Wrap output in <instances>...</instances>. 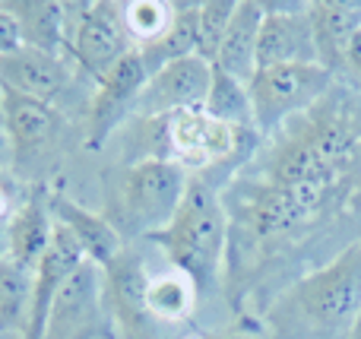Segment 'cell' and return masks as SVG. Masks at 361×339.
<instances>
[{"mask_svg": "<svg viewBox=\"0 0 361 339\" xmlns=\"http://www.w3.org/2000/svg\"><path fill=\"white\" fill-rule=\"evenodd\" d=\"M219 197L228 216L222 292L241 314L247 295L361 219V89L336 80L314 108L263 137Z\"/></svg>", "mask_w": 361, "mask_h": 339, "instance_id": "1", "label": "cell"}, {"mask_svg": "<svg viewBox=\"0 0 361 339\" xmlns=\"http://www.w3.org/2000/svg\"><path fill=\"white\" fill-rule=\"evenodd\" d=\"M361 311V238L295 276L260 311L269 339H345Z\"/></svg>", "mask_w": 361, "mask_h": 339, "instance_id": "2", "label": "cell"}, {"mask_svg": "<svg viewBox=\"0 0 361 339\" xmlns=\"http://www.w3.org/2000/svg\"><path fill=\"white\" fill-rule=\"evenodd\" d=\"M169 257L180 276L197 289L200 302L212 298L225 279V251H228V216L222 197L209 181L190 175L175 219L149 238Z\"/></svg>", "mask_w": 361, "mask_h": 339, "instance_id": "3", "label": "cell"}, {"mask_svg": "<svg viewBox=\"0 0 361 339\" xmlns=\"http://www.w3.org/2000/svg\"><path fill=\"white\" fill-rule=\"evenodd\" d=\"M187 184L190 175L171 162L108 165L102 171V216L124 245L149 241L175 219Z\"/></svg>", "mask_w": 361, "mask_h": 339, "instance_id": "4", "label": "cell"}, {"mask_svg": "<svg viewBox=\"0 0 361 339\" xmlns=\"http://www.w3.org/2000/svg\"><path fill=\"white\" fill-rule=\"evenodd\" d=\"M6 149H10L13 175L29 184H48L44 168L61 149L67 133V114L54 105L25 99L16 92H0Z\"/></svg>", "mask_w": 361, "mask_h": 339, "instance_id": "5", "label": "cell"}, {"mask_svg": "<svg viewBox=\"0 0 361 339\" xmlns=\"http://www.w3.org/2000/svg\"><path fill=\"white\" fill-rule=\"evenodd\" d=\"M130 51L137 48L124 25V4H67V61L86 82L105 80Z\"/></svg>", "mask_w": 361, "mask_h": 339, "instance_id": "6", "label": "cell"}, {"mask_svg": "<svg viewBox=\"0 0 361 339\" xmlns=\"http://www.w3.org/2000/svg\"><path fill=\"white\" fill-rule=\"evenodd\" d=\"M336 76L320 63H286V67L257 70L247 82L254 105V130L260 137L276 133L282 124L314 108L330 89Z\"/></svg>", "mask_w": 361, "mask_h": 339, "instance_id": "7", "label": "cell"}, {"mask_svg": "<svg viewBox=\"0 0 361 339\" xmlns=\"http://www.w3.org/2000/svg\"><path fill=\"white\" fill-rule=\"evenodd\" d=\"M44 339H118V327L105 298V270L80 264L63 283L48 314Z\"/></svg>", "mask_w": 361, "mask_h": 339, "instance_id": "8", "label": "cell"}, {"mask_svg": "<svg viewBox=\"0 0 361 339\" xmlns=\"http://www.w3.org/2000/svg\"><path fill=\"white\" fill-rule=\"evenodd\" d=\"M80 80L82 76L76 73V67L67 57L48 54V51H38V48L19 44L16 51L0 57V92H16V95H25V99L44 101V105L61 108L63 114L82 111L76 105V92L82 89Z\"/></svg>", "mask_w": 361, "mask_h": 339, "instance_id": "9", "label": "cell"}, {"mask_svg": "<svg viewBox=\"0 0 361 339\" xmlns=\"http://www.w3.org/2000/svg\"><path fill=\"white\" fill-rule=\"evenodd\" d=\"M146 80H149V73H146L143 61H140L137 51H130L127 57H121L114 63V70L105 80L95 82V89L89 92L86 114H82V137H86L82 143H86V149H105L114 140V133L133 118Z\"/></svg>", "mask_w": 361, "mask_h": 339, "instance_id": "10", "label": "cell"}, {"mask_svg": "<svg viewBox=\"0 0 361 339\" xmlns=\"http://www.w3.org/2000/svg\"><path fill=\"white\" fill-rule=\"evenodd\" d=\"M105 298L121 339H159V321L149 314V273L143 254L133 245H124L105 266Z\"/></svg>", "mask_w": 361, "mask_h": 339, "instance_id": "11", "label": "cell"}, {"mask_svg": "<svg viewBox=\"0 0 361 339\" xmlns=\"http://www.w3.org/2000/svg\"><path fill=\"white\" fill-rule=\"evenodd\" d=\"M260 6L263 25L257 38V70L286 67V63H320L307 4L260 0Z\"/></svg>", "mask_w": 361, "mask_h": 339, "instance_id": "12", "label": "cell"}, {"mask_svg": "<svg viewBox=\"0 0 361 339\" xmlns=\"http://www.w3.org/2000/svg\"><path fill=\"white\" fill-rule=\"evenodd\" d=\"M212 86V63L200 54L156 70L140 92L133 118H159L175 111H200Z\"/></svg>", "mask_w": 361, "mask_h": 339, "instance_id": "13", "label": "cell"}, {"mask_svg": "<svg viewBox=\"0 0 361 339\" xmlns=\"http://www.w3.org/2000/svg\"><path fill=\"white\" fill-rule=\"evenodd\" d=\"M80 264H86L80 245L73 241V235L63 226L54 222V238H51L44 257L35 266V283H32V311L29 323H25L23 339H44V327H48V314L54 304L57 292L63 289L70 276L80 270Z\"/></svg>", "mask_w": 361, "mask_h": 339, "instance_id": "14", "label": "cell"}, {"mask_svg": "<svg viewBox=\"0 0 361 339\" xmlns=\"http://www.w3.org/2000/svg\"><path fill=\"white\" fill-rule=\"evenodd\" d=\"M51 238H54V216H51V181L29 184L25 200L6 216V241H10V257L16 264L35 270L44 257Z\"/></svg>", "mask_w": 361, "mask_h": 339, "instance_id": "15", "label": "cell"}, {"mask_svg": "<svg viewBox=\"0 0 361 339\" xmlns=\"http://www.w3.org/2000/svg\"><path fill=\"white\" fill-rule=\"evenodd\" d=\"M320 67L343 80L345 51L361 32V0H311L307 4Z\"/></svg>", "mask_w": 361, "mask_h": 339, "instance_id": "16", "label": "cell"}, {"mask_svg": "<svg viewBox=\"0 0 361 339\" xmlns=\"http://www.w3.org/2000/svg\"><path fill=\"white\" fill-rule=\"evenodd\" d=\"M51 216H54L57 226H63L73 235L82 257L95 266H105L108 260H114L121 254V247H124V241H121L118 232L105 222V216L80 207L73 197H67L61 187H54V184H51Z\"/></svg>", "mask_w": 361, "mask_h": 339, "instance_id": "17", "label": "cell"}, {"mask_svg": "<svg viewBox=\"0 0 361 339\" xmlns=\"http://www.w3.org/2000/svg\"><path fill=\"white\" fill-rule=\"evenodd\" d=\"M260 25H263V6L260 0H241L235 6L225 38L216 51L212 67L222 73L235 76L241 82H250V76L257 73V38H260Z\"/></svg>", "mask_w": 361, "mask_h": 339, "instance_id": "18", "label": "cell"}, {"mask_svg": "<svg viewBox=\"0 0 361 339\" xmlns=\"http://www.w3.org/2000/svg\"><path fill=\"white\" fill-rule=\"evenodd\" d=\"M25 48L67 57V4L57 0H4Z\"/></svg>", "mask_w": 361, "mask_h": 339, "instance_id": "19", "label": "cell"}, {"mask_svg": "<svg viewBox=\"0 0 361 339\" xmlns=\"http://www.w3.org/2000/svg\"><path fill=\"white\" fill-rule=\"evenodd\" d=\"M197 23H200V4H175V16H171V25L165 29V35H159L156 42L137 48L146 73L152 76L156 70L169 67V63L197 54V48H200Z\"/></svg>", "mask_w": 361, "mask_h": 339, "instance_id": "20", "label": "cell"}, {"mask_svg": "<svg viewBox=\"0 0 361 339\" xmlns=\"http://www.w3.org/2000/svg\"><path fill=\"white\" fill-rule=\"evenodd\" d=\"M32 283L35 270L16 264L13 257L0 266V333H25L32 311Z\"/></svg>", "mask_w": 361, "mask_h": 339, "instance_id": "21", "label": "cell"}, {"mask_svg": "<svg viewBox=\"0 0 361 339\" xmlns=\"http://www.w3.org/2000/svg\"><path fill=\"white\" fill-rule=\"evenodd\" d=\"M203 111L216 118L219 124H228L235 130H254V105H250L247 82L222 73L212 67V86L206 95Z\"/></svg>", "mask_w": 361, "mask_h": 339, "instance_id": "22", "label": "cell"}, {"mask_svg": "<svg viewBox=\"0 0 361 339\" xmlns=\"http://www.w3.org/2000/svg\"><path fill=\"white\" fill-rule=\"evenodd\" d=\"M149 314L156 321H169V323H178V321H187L197 308L200 295L193 289V283L180 273H162V276L149 279Z\"/></svg>", "mask_w": 361, "mask_h": 339, "instance_id": "23", "label": "cell"}, {"mask_svg": "<svg viewBox=\"0 0 361 339\" xmlns=\"http://www.w3.org/2000/svg\"><path fill=\"white\" fill-rule=\"evenodd\" d=\"M175 16V4H162V0H133L124 4V25L133 38V48L156 42L159 35H165V29L171 25Z\"/></svg>", "mask_w": 361, "mask_h": 339, "instance_id": "24", "label": "cell"}, {"mask_svg": "<svg viewBox=\"0 0 361 339\" xmlns=\"http://www.w3.org/2000/svg\"><path fill=\"white\" fill-rule=\"evenodd\" d=\"M235 0H206L200 4V23H197V35H200V48L197 54L203 61H216V51L225 38L231 16H235Z\"/></svg>", "mask_w": 361, "mask_h": 339, "instance_id": "25", "label": "cell"}, {"mask_svg": "<svg viewBox=\"0 0 361 339\" xmlns=\"http://www.w3.org/2000/svg\"><path fill=\"white\" fill-rule=\"evenodd\" d=\"M209 339H269L267 330H263L260 317H244L238 314V327L225 330V333H209Z\"/></svg>", "mask_w": 361, "mask_h": 339, "instance_id": "26", "label": "cell"}, {"mask_svg": "<svg viewBox=\"0 0 361 339\" xmlns=\"http://www.w3.org/2000/svg\"><path fill=\"white\" fill-rule=\"evenodd\" d=\"M339 82H349V86L361 89V32L352 38L349 51H345V67H343V80Z\"/></svg>", "mask_w": 361, "mask_h": 339, "instance_id": "27", "label": "cell"}, {"mask_svg": "<svg viewBox=\"0 0 361 339\" xmlns=\"http://www.w3.org/2000/svg\"><path fill=\"white\" fill-rule=\"evenodd\" d=\"M19 44H23V38H19L16 23H13V16L4 10V4H0V57L10 54V51H16Z\"/></svg>", "mask_w": 361, "mask_h": 339, "instance_id": "28", "label": "cell"}, {"mask_svg": "<svg viewBox=\"0 0 361 339\" xmlns=\"http://www.w3.org/2000/svg\"><path fill=\"white\" fill-rule=\"evenodd\" d=\"M10 257V241H6V219H0V266Z\"/></svg>", "mask_w": 361, "mask_h": 339, "instance_id": "29", "label": "cell"}, {"mask_svg": "<svg viewBox=\"0 0 361 339\" xmlns=\"http://www.w3.org/2000/svg\"><path fill=\"white\" fill-rule=\"evenodd\" d=\"M10 216V197H6L4 184H0V219H6Z\"/></svg>", "mask_w": 361, "mask_h": 339, "instance_id": "30", "label": "cell"}, {"mask_svg": "<svg viewBox=\"0 0 361 339\" xmlns=\"http://www.w3.org/2000/svg\"><path fill=\"white\" fill-rule=\"evenodd\" d=\"M345 339H361V311H358L355 323H352V330H349V336H345Z\"/></svg>", "mask_w": 361, "mask_h": 339, "instance_id": "31", "label": "cell"}, {"mask_svg": "<svg viewBox=\"0 0 361 339\" xmlns=\"http://www.w3.org/2000/svg\"><path fill=\"white\" fill-rule=\"evenodd\" d=\"M6 149V133H4V114H0V156H4Z\"/></svg>", "mask_w": 361, "mask_h": 339, "instance_id": "32", "label": "cell"}, {"mask_svg": "<svg viewBox=\"0 0 361 339\" xmlns=\"http://www.w3.org/2000/svg\"><path fill=\"white\" fill-rule=\"evenodd\" d=\"M187 339H209V333H190Z\"/></svg>", "mask_w": 361, "mask_h": 339, "instance_id": "33", "label": "cell"}]
</instances>
